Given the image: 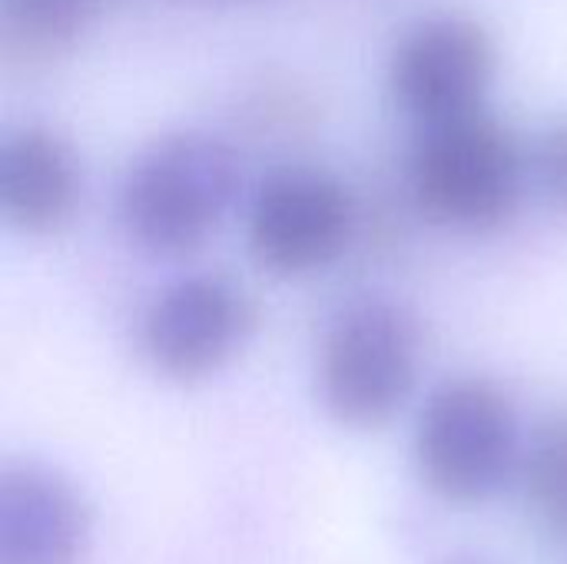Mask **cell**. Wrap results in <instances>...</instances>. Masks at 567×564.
I'll return each mask as SVG.
<instances>
[{"label": "cell", "instance_id": "10", "mask_svg": "<svg viewBox=\"0 0 567 564\" xmlns=\"http://www.w3.org/2000/svg\"><path fill=\"white\" fill-rule=\"evenodd\" d=\"M100 0H3L0 43L7 63H43L63 53L96 17Z\"/></svg>", "mask_w": 567, "mask_h": 564}, {"label": "cell", "instance_id": "7", "mask_svg": "<svg viewBox=\"0 0 567 564\" xmlns=\"http://www.w3.org/2000/svg\"><path fill=\"white\" fill-rule=\"evenodd\" d=\"M256 306L226 276H186L146 309L140 342L156 372L199 382L219 372L252 336Z\"/></svg>", "mask_w": 567, "mask_h": 564}, {"label": "cell", "instance_id": "6", "mask_svg": "<svg viewBox=\"0 0 567 564\" xmlns=\"http://www.w3.org/2000/svg\"><path fill=\"white\" fill-rule=\"evenodd\" d=\"M495 66L492 30L472 13L442 10L402 33L389 60V90L409 116L429 126L482 110Z\"/></svg>", "mask_w": 567, "mask_h": 564}, {"label": "cell", "instance_id": "12", "mask_svg": "<svg viewBox=\"0 0 567 564\" xmlns=\"http://www.w3.org/2000/svg\"><path fill=\"white\" fill-rule=\"evenodd\" d=\"M532 173L542 196L567 216V116L548 123L532 150Z\"/></svg>", "mask_w": 567, "mask_h": 564}, {"label": "cell", "instance_id": "4", "mask_svg": "<svg viewBox=\"0 0 567 564\" xmlns=\"http://www.w3.org/2000/svg\"><path fill=\"white\" fill-rule=\"evenodd\" d=\"M422 366V336L409 309L389 299H359L326 329L319 396L349 429L385 425L412 396Z\"/></svg>", "mask_w": 567, "mask_h": 564}, {"label": "cell", "instance_id": "1", "mask_svg": "<svg viewBox=\"0 0 567 564\" xmlns=\"http://www.w3.org/2000/svg\"><path fill=\"white\" fill-rule=\"evenodd\" d=\"M239 183V156L223 136L166 133L130 163L120 183V223L143 253L186 256L219 229Z\"/></svg>", "mask_w": 567, "mask_h": 564}, {"label": "cell", "instance_id": "8", "mask_svg": "<svg viewBox=\"0 0 567 564\" xmlns=\"http://www.w3.org/2000/svg\"><path fill=\"white\" fill-rule=\"evenodd\" d=\"M90 542L83 495L53 469L0 472V564H76Z\"/></svg>", "mask_w": 567, "mask_h": 564}, {"label": "cell", "instance_id": "2", "mask_svg": "<svg viewBox=\"0 0 567 564\" xmlns=\"http://www.w3.org/2000/svg\"><path fill=\"white\" fill-rule=\"evenodd\" d=\"M525 183L522 146L488 110L422 126L409 186L415 206L439 226L488 233L508 223Z\"/></svg>", "mask_w": 567, "mask_h": 564}, {"label": "cell", "instance_id": "5", "mask_svg": "<svg viewBox=\"0 0 567 564\" xmlns=\"http://www.w3.org/2000/svg\"><path fill=\"white\" fill-rule=\"evenodd\" d=\"M355 233V199L342 180L312 166L269 173L249 203L246 239L272 276H309L332 266Z\"/></svg>", "mask_w": 567, "mask_h": 564}, {"label": "cell", "instance_id": "11", "mask_svg": "<svg viewBox=\"0 0 567 564\" xmlns=\"http://www.w3.org/2000/svg\"><path fill=\"white\" fill-rule=\"evenodd\" d=\"M522 469L535 519L567 542V412L542 425Z\"/></svg>", "mask_w": 567, "mask_h": 564}, {"label": "cell", "instance_id": "3", "mask_svg": "<svg viewBox=\"0 0 567 564\" xmlns=\"http://www.w3.org/2000/svg\"><path fill=\"white\" fill-rule=\"evenodd\" d=\"M415 462L422 482L445 502L495 499L525 465L522 422L508 392L488 379L439 386L419 416Z\"/></svg>", "mask_w": 567, "mask_h": 564}, {"label": "cell", "instance_id": "9", "mask_svg": "<svg viewBox=\"0 0 567 564\" xmlns=\"http://www.w3.org/2000/svg\"><path fill=\"white\" fill-rule=\"evenodd\" d=\"M80 203V163L63 136L20 126L0 146V213L20 233H56Z\"/></svg>", "mask_w": 567, "mask_h": 564}]
</instances>
